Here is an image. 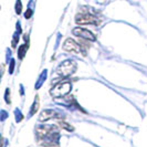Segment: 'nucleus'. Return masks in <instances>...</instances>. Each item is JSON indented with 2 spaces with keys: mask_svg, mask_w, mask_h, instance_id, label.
<instances>
[{
  "mask_svg": "<svg viewBox=\"0 0 147 147\" xmlns=\"http://www.w3.org/2000/svg\"><path fill=\"white\" fill-rule=\"evenodd\" d=\"M71 90H72V85H71L70 82H61V83L55 84L50 90V94L53 97L61 98V97H64V96L69 95Z\"/></svg>",
  "mask_w": 147,
  "mask_h": 147,
  "instance_id": "obj_1",
  "label": "nucleus"
},
{
  "mask_svg": "<svg viewBox=\"0 0 147 147\" xmlns=\"http://www.w3.org/2000/svg\"><path fill=\"white\" fill-rule=\"evenodd\" d=\"M75 71H76V63L73 60H65L59 65L57 73L59 74L61 78H67V76L72 75Z\"/></svg>",
  "mask_w": 147,
  "mask_h": 147,
  "instance_id": "obj_2",
  "label": "nucleus"
},
{
  "mask_svg": "<svg viewBox=\"0 0 147 147\" xmlns=\"http://www.w3.org/2000/svg\"><path fill=\"white\" fill-rule=\"evenodd\" d=\"M75 22L80 26H98L101 23V20L96 18V16L91 15V13H79L75 17Z\"/></svg>",
  "mask_w": 147,
  "mask_h": 147,
  "instance_id": "obj_3",
  "label": "nucleus"
},
{
  "mask_svg": "<svg viewBox=\"0 0 147 147\" xmlns=\"http://www.w3.org/2000/svg\"><path fill=\"white\" fill-rule=\"evenodd\" d=\"M59 133V128L54 125H47L41 126V127H37V134L38 138H43L47 136H50L53 134H58Z\"/></svg>",
  "mask_w": 147,
  "mask_h": 147,
  "instance_id": "obj_4",
  "label": "nucleus"
},
{
  "mask_svg": "<svg viewBox=\"0 0 147 147\" xmlns=\"http://www.w3.org/2000/svg\"><path fill=\"white\" fill-rule=\"evenodd\" d=\"M63 50L70 53H80L84 52V49L82 48L80 44H78L72 39H66L63 43Z\"/></svg>",
  "mask_w": 147,
  "mask_h": 147,
  "instance_id": "obj_5",
  "label": "nucleus"
},
{
  "mask_svg": "<svg viewBox=\"0 0 147 147\" xmlns=\"http://www.w3.org/2000/svg\"><path fill=\"white\" fill-rule=\"evenodd\" d=\"M73 34L79 38H82L84 40H88V41H95L96 37L88 29H84L81 27H78V28H74L73 29Z\"/></svg>",
  "mask_w": 147,
  "mask_h": 147,
  "instance_id": "obj_6",
  "label": "nucleus"
},
{
  "mask_svg": "<svg viewBox=\"0 0 147 147\" xmlns=\"http://www.w3.org/2000/svg\"><path fill=\"white\" fill-rule=\"evenodd\" d=\"M54 117H59V114H58L54 110H44L40 113V115H39V121L43 123V122H47V121H49V119L54 118Z\"/></svg>",
  "mask_w": 147,
  "mask_h": 147,
  "instance_id": "obj_7",
  "label": "nucleus"
},
{
  "mask_svg": "<svg viewBox=\"0 0 147 147\" xmlns=\"http://www.w3.org/2000/svg\"><path fill=\"white\" fill-rule=\"evenodd\" d=\"M60 126L62 127V128H64V129H66V131H69V132H74V127L72 125H70L69 123H66V122H64V121H61V122H59Z\"/></svg>",
  "mask_w": 147,
  "mask_h": 147,
  "instance_id": "obj_8",
  "label": "nucleus"
},
{
  "mask_svg": "<svg viewBox=\"0 0 147 147\" xmlns=\"http://www.w3.org/2000/svg\"><path fill=\"white\" fill-rule=\"evenodd\" d=\"M27 48H28V45H27V44H24V45H21V47L19 48L18 57H19V59H20V60L23 59V57H24V54H26V52H27Z\"/></svg>",
  "mask_w": 147,
  "mask_h": 147,
  "instance_id": "obj_9",
  "label": "nucleus"
},
{
  "mask_svg": "<svg viewBox=\"0 0 147 147\" xmlns=\"http://www.w3.org/2000/svg\"><path fill=\"white\" fill-rule=\"evenodd\" d=\"M38 110H39V96H37L36 97V101H34V103H33V105H32V107H31V115H33V114H36L38 112Z\"/></svg>",
  "mask_w": 147,
  "mask_h": 147,
  "instance_id": "obj_10",
  "label": "nucleus"
},
{
  "mask_svg": "<svg viewBox=\"0 0 147 147\" xmlns=\"http://www.w3.org/2000/svg\"><path fill=\"white\" fill-rule=\"evenodd\" d=\"M21 11H22L21 0H17V3H16V12H17V15H20Z\"/></svg>",
  "mask_w": 147,
  "mask_h": 147,
  "instance_id": "obj_11",
  "label": "nucleus"
},
{
  "mask_svg": "<svg viewBox=\"0 0 147 147\" xmlns=\"http://www.w3.org/2000/svg\"><path fill=\"white\" fill-rule=\"evenodd\" d=\"M32 13H33V11H32L31 9H28V10L26 11V13H24V17H26L27 19H29V18H31V16H32Z\"/></svg>",
  "mask_w": 147,
  "mask_h": 147,
  "instance_id": "obj_12",
  "label": "nucleus"
},
{
  "mask_svg": "<svg viewBox=\"0 0 147 147\" xmlns=\"http://www.w3.org/2000/svg\"><path fill=\"white\" fill-rule=\"evenodd\" d=\"M17 42H18V38L16 37L15 39H13V42H12V47H13V48H15L16 45H17Z\"/></svg>",
  "mask_w": 147,
  "mask_h": 147,
  "instance_id": "obj_13",
  "label": "nucleus"
}]
</instances>
